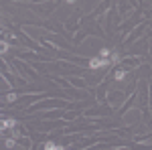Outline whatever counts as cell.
<instances>
[{
    "instance_id": "6da1fadb",
    "label": "cell",
    "mask_w": 152,
    "mask_h": 150,
    "mask_svg": "<svg viewBox=\"0 0 152 150\" xmlns=\"http://www.w3.org/2000/svg\"><path fill=\"white\" fill-rule=\"evenodd\" d=\"M105 65H110V59H104V57H99V55L89 61V67L91 69H99V67H105Z\"/></svg>"
},
{
    "instance_id": "7a4b0ae2",
    "label": "cell",
    "mask_w": 152,
    "mask_h": 150,
    "mask_svg": "<svg viewBox=\"0 0 152 150\" xmlns=\"http://www.w3.org/2000/svg\"><path fill=\"white\" fill-rule=\"evenodd\" d=\"M120 61H122V55H120V53H116V51H114V53H112V55H110V65H118V63H120Z\"/></svg>"
},
{
    "instance_id": "3957f363",
    "label": "cell",
    "mask_w": 152,
    "mask_h": 150,
    "mask_svg": "<svg viewBox=\"0 0 152 150\" xmlns=\"http://www.w3.org/2000/svg\"><path fill=\"white\" fill-rule=\"evenodd\" d=\"M126 73H128L126 69H118L116 73H114V77H116V81H122L124 77H126Z\"/></svg>"
},
{
    "instance_id": "277c9868",
    "label": "cell",
    "mask_w": 152,
    "mask_h": 150,
    "mask_svg": "<svg viewBox=\"0 0 152 150\" xmlns=\"http://www.w3.org/2000/svg\"><path fill=\"white\" fill-rule=\"evenodd\" d=\"M110 55H112L110 49H102V51H99V57H104V59H110Z\"/></svg>"
},
{
    "instance_id": "5b68a950",
    "label": "cell",
    "mask_w": 152,
    "mask_h": 150,
    "mask_svg": "<svg viewBox=\"0 0 152 150\" xmlns=\"http://www.w3.org/2000/svg\"><path fill=\"white\" fill-rule=\"evenodd\" d=\"M43 148H59V146L53 144V142H47V144H43Z\"/></svg>"
},
{
    "instance_id": "8992f818",
    "label": "cell",
    "mask_w": 152,
    "mask_h": 150,
    "mask_svg": "<svg viewBox=\"0 0 152 150\" xmlns=\"http://www.w3.org/2000/svg\"><path fill=\"white\" fill-rule=\"evenodd\" d=\"M14 100H16V95H14V93H8V95H6V102H14Z\"/></svg>"
},
{
    "instance_id": "52a82bcc",
    "label": "cell",
    "mask_w": 152,
    "mask_h": 150,
    "mask_svg": "<svg viewBox=\"0 0 152 150\" xmlns=\"http://www.w3.org/2000/svg\"><path fill=\"white\" fill-rule=\"evenodd\" d=\"M65 2H67V4H73V2H77V0H65Z\"/></svg>"
}]
</instances>
